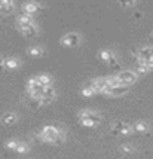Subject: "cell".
I'll return each instance as SVG.
<instances>
[{
  "mask_svg": "<svg viewBox=\"0 0 153 159\" xmlns=\"http://www.w3.org/2000/svg\"><path fill=\"white\" fill-rule=\"evenodd\" d=\"M88 86H91L92 89L95 91V94H103L104 89L109 86V83H107V77H97V79H92Z\"/></svg>",
  "mask_w": 153,
  "mask_h": 159,
  "instance_id": "5b68a950",
  "label": "cell"
},
{
  "mask_svg": "<svg viewBox=\"0 0 153 159\" xmlns=\"http://www.w3.org/2000/svg\"><path fill=\"white\" fill-rule=\"evenodd\" d=\"M132 129H134V132L146 134V132L150 131V126H149L146 122H143V120H138V122H135V124L132 125Z\"/></svg>",
  "mask_w": 153,
  "mask_h": 159,
  "instance_id": "9a60e30c",
  "label": "cell"
},
{
  "mask_svg": "<svg viewBox=\"0 0 153 159\" xmlns=\"http://www.w3.org/2000/svg\"><path fill=\"white\" fill-rule=\"evenodd\" d=\"M36 80L40 83L43 88L52 86V79H51V76H48V75H39V76H36Z\"/></svg>",
  "mask_w": 153,
  "mask_h": 159,
  "instance_id": "ac0fdd59",
  "label": "cell"
},
{
  "mask_svg": "<svg viewBox=\"0 0 153 159\" xmlns=\"http://www.w3.org/2000/svg\"><path fill=\"white\" fill-rule=\"evenodd\" d=\"M58 131H60L58 126L46 125L39 131V139L46 143H58Z\"/></svg>",
  "mask_w": 153,
  "mask_h": 159,
  "instance_id": "6da1fadb",
  "label": "cell"
},
{
  "mask_svg": "<svg viewBox=\"0 0 153 159\" xmlns=\"http://www.w3.org/2000/svg\"><path fill=\"white\" fill-rule=\"evenodd\" d=\"M3 66L9 70H15L20 67V60L18 58H14V57H11V58H6L5 61H3Z\"/></svg>",
  "mask_w": 153,
  "mask_h": 159,
  "instance_id": "e0dca14e",
  "label": "cell"
},
{
  "mask_svg": "<svg viewBox=\"0 0 153 159\" xmlns=\"http://www.w3.org/2000/svg\"><path fill=\"white\" fill-rule=\"evenodd\" d=\"M2 64H3V62H2V61H0V66H2Z\"/></svg>",
  "mask_w": 153,
  "mask_h": 159,
  "instance_id": "f1b7e54d",
  "label": "cell"
},
{
  "mask_svg": "<svg viewBox=\"0 0 153 159\" xmlns=\"http://www.w3.org/2000/svg\"><path fill=\"white\" fill-rule=\"evenodd\" d=\"M137 60H138V58H137ZM141 61L146 64V67L149 70H153V58H150V60H141Z\"/></svg>",
  "mask_w": 153,
  "mask_h": 159,
  "instance_id": "4316f807",
  "label": "cell"
},
{
  "mask_svg": "<svg viewBox=\"0 0 153 159\" xmlns=\"http://www.w3.org/2000/svg\"><path fill=\"white\" fill-rule=\"evenodd\" d=\"M16 24H21V25H31V24H34V18H33L31 15L21 14V15H18V18H16Z\"/></svg>",
  "mask_w": 153,
  "mask_h": 159,
  "instance_id": "2e32d148",
  "label": "cell"
},
{
  "mask_svg": "<svg viewBox=\"0 0 153 159\" xmlns=\"http://www.w3.org/2000/svg\"><path fill=\"white\" fill-rule=\"evenodd\" d=\"M65 141V131L60 128V131H58V143H64Z\"/></svg>",
  "mask_w": 153,
  "mask_h": 159,
  "instance_id": "484cf974",
  "label": "cell"
},
{
  "mask_svg": "<svg viewBox=\"0 0 153 159\" xmlns=\"http://www.w3.org/2000/svg\"><path fill=\"white\" fill-rule=\"evenodd\" d=\"M16 28H18V31H20L22 36H25V37H33V36L37 33V27H36L34 24H31V25H21V24H16Z\"/></svg>",
  "mask_w": 153,
  "mask_h": 159,
  "instance_id": "30bf717a",
  "label": "cell"
},
{
  "mask_svg": "<svg viewBox=\"0 0 153 159\" xmlns=\"http://www.w3.org/2000/svg\"><path fill=\"white\" fill-rule=\"evenodd\" d=\"M79 43H80V36L77 33H67L61 39V45L69 46V48H76V46H79Z\"/></svg>",
  "mask_w": 153,
  "mask_h": 159,
  "instance_id": "8992f818",
  "label": "cell"
},
{
  "mask_svg": "<svg viewBox=\"0 0 153 159\" xmlns=\"http://www.w3.org/2000/svg\"><path fill=\"white\" fill-rule=\"evenodd\" d=\"M54 98H55V88L54 86H46L43 89V95L40 98L39 104L40 106H48V104H51L54 101Z\"/></svg>",
  "mask_w": 153,
  "mask_h": 159,
  "instance_id": "52a82bcc",
  "label": "cell"
},
{
  "mask_svg": "<svg viewBox=\"0 0 153 159\" xmlns=\"http://www.w3.org/2000/svg\"><path fill=\"white\" fill-rule=\"evenodd\" d=\"M28 150H30V146L27 144V143H20V146H18V149L15 150L16 153H20V155H24V153H27Z\"/></svg>",
  "mask_w": 153,
  "mask_h": 159,
  "instance_id": "7402d4cb",
  "label": "cell"
},
{
  "mask_svg": "<svg viewBox=\"0 0 153 159\" xmlns=\"http://www.w3.org/2000/svg\"><path fill=\"white\" fill-rule=\"evenodd\" d=\"M2 124L5 125V126H12L14 124H16V120H18V116L15 115V113H5L3 116H2Z\"/></svg>",
  "mask_w": 153,
  "mask_h": 159,
  "instance_id": "5bb4252c",
  "label": "cell"
},
{
  "mask_svg": "<svg viewBox=\"0 0 153 159\" xmlns=\"http://www.w3.org/2000/svg\"><path fill=\"white\" fill-rule=\"evenodd\" d=\"M116 76L119 77V80L124 83L125 86H131L132 83H135L137 79H138V75H137L134 70H122Z\"/></svg>",
  "mask_w": 153,
  "mask_h": 159,
  "instance_id": "3957f363",
  "label": "cell"
},
{
  "mask_svg": "<svg viewBox=\"0 0 153 159\" xmlns=\"http://www.w3.org/2000/svg\"><path fill=\"white\" fill-rule=\"evenodd\" d=\"M43 89H45V88L36 80V77H31V79L27 82L28 94H30V97L33 98V100H36L37 103L40 101V98H42V95H43Z\"/></svg>",
  "mask_w": 153,
  "mask_h": 159,
  "instance_id": "7a4b0ae2",
  "label": "cell"
},
{
  "mask_svg": "<svg viewBox=\"0 0 153 159\" xmlns=\"http://www.w3.org/2000/svg\"><path fill=\"white\" fill-rule=\"evenodd\" d=\"M80 119H88V120H91L94 125H98L101 122V116L92 110H80L79 111V120H80Z\"/></svg>",
  "mask_w": 153,
  "mask_h": 159,
  "instance_id": "9c48e42d",
  "label": "cell"
},
{
  "mask_svg": "<svg viewBox=\"0 0 153 159\" xmlns=\"http://www.w3.org/2000/svg\"><path fill=\"white\" fill-rule=\"evenodd\" d=\"M82 95H83V97H94V95H95V91L92 89V88H91V86H85L83 89H82Z\"/></svg>",
  "mask_w": 153,
  "mask_h": 159,
  "instance_id": "cb8c5ba5",
  "label": "cell"
},
{
  "mask_svg": "<svg viewBox=\"0 0 153 159\" xmlns=\"http://www.w3.org/2000/svg\"><path fill=\"white\" fill-rule=\"evenodd\" d=\"M107 83H109V86H111V88H118V86H125L124 83L119 80L118 76H109L107 77Z\"/></svg>",
  "mask_w": 153,
  "mask_h": 159,
  "instance_id": "ffe728a7",
  "label": "cell"
},
{
  "mask_svg": "<svg viewBox=\"0 0 153 159\" xmlns=\"http://www.w3.org/2000/svg\"><path fill=\"white\" fill-rule=\"evenodd\" d=\"M120 152L122 153H134L135 152V149L132 147V146H129V144H124V146H120Z\"/></svg>",
  "mask_w": 153,
  "mask_h": 159,
  "instance_id": "d4e9b609",
  "label": "cell"
},
{
  "mask_svg": "<svg viewBox=\"0 0 153 159\" xmlns=\"http://www.w3.org/2000/svg\"><path fill=\"white\" fill-rule=\"evenodd\" d=\"M100 60L104 61L106 64H109L110 67H118V60H116V55L109 51V49H104L100 52Z\"/></svg>",
  "mask_w": 153,
  "mask_h": 159,
  "instance_id": "ba28073f",
  "label": "cell"
},
{
  "mask_svg": "<svg viewBox=\"0 0 153 159\" xmlns=\"http://www.w3.org/2000/svg\"><path fill=\"white\" fill-rule=\"evenodd\" d=\"M39 9H40V5H39V3H33V2H30V3L22 5V14H27V15H31V16H33Z\"/></svg>",
  "mask_w": 153,
  "mask_h": 159,
  "instance_id": "4fadbf2b",
  "label": "cell"
},
{
  "mask_svg": "<svg viewBox=\"0 0 153 159\" xmlns=\"http://www.w3.org/2000/svg\"><path fill=\"white\" fill-rule=\"evenodd\" d=\"M14 9H15V5L12 2H9V0H2V2H0V14L2 15L12 14Z\"/></svg>",
  "mask_w": 153,
  "mask_h": 159,
  "instance_id": "7c38bea8",
  "label": "cell"
},
{
  "mask_svg": "<svg viewBox=\"0 0 153 159\" xmlns=\"http://www.w3.org/2000/svg\"><path fill=\"white\" fill-rule=\"evenodd\" d=\"M28 54L31 57H42L43 55V48L42 46H31L28 49Z\"/></svg>",
  "mask_w": 153,
  "mask_h": 159,
  "instance_id": "44dd1931",
  "label": "cell"
},
{
  "mask_svg": "<svg viewBox=\"0 0 153 159\" xmlns=\"http://www.w3.org/2000/svg\"><path fill=\"white\" fill-rule=\"evenodd\" d=\"M137 5L135 2H128V3H120V6H125V7H134Z\"/></svg>",
  "mask_w": 153,
  "mask_h": 159,
  "instance_id": "83f0119b",
  "label": "cell"
},
{
  "mask_svg": "<svg viewBox=\"0 0 153 159\" xmlns=\"http://www.w3.org/2000/svg\"><path fill=\"white\" fill-rule=\"evenodd\" d=\"M20 143H21V141H18V140H9L6 143V147L9 150H16L18 146H20Z\"/></svg>",
  "mask_w": 153,
  "mask_h": 159,
  "instance_id": "603a6c76",
  "label": "cell"
},
{
  "mask_svg": "<svg viewBox=\"0 0 153 159\" xmlns=\"http://www.w3.org/2000/svg\"><path fill=\"white\" fill-rule=\"evenodd\" d=\"M137 58L138 60H150V58H153V46L140 48L138 52H137Z\"/></svg>",
  "mask_w": 153,
  "mask_h": 159,
  "instance_id": "8fae6325",
  "label": "cell"
},
{
  "mask_svg": "<svg viewBox=\"0 0 153 159\" xmlns=\"http://www.w3.org/2000/svg\"><path fill=\"white\" fill-rule=\"evenodd\" d=\"M128 91H129V86H118V88H111L110 95L111 97H120V95H125Z\"/></svg>",
  "mask_w": 153,
  "mask_h": 159,
  "instance_id": "d6986e66",
  "label": "cell"
},
{
  "mask_svg": "<svg viewBox=\"0 0 153 159\" xmlns=\"http://www.w3.org/2000/svg\"><path fill=\"white\" fill-rule=\"evenodd\" d=\"M111 134L113 135H129L134 132L131 125L125 124V122H116V124L111 126Z\"/></svg>",
  "mask_w": 153,
  "mask_h": 159,
  "instance_id": "277c9868",
  "label": "cell"
}]
</instances>
